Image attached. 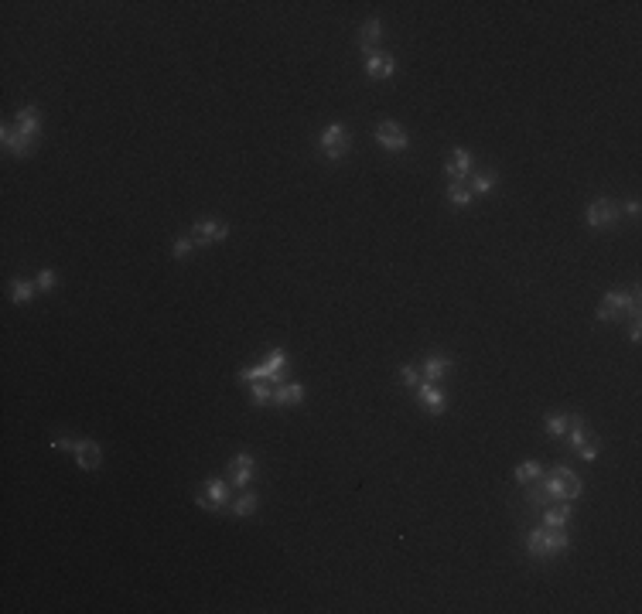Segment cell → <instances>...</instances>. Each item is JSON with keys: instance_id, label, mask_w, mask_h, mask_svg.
<instances>
[{"instance_id": "d6986e66", "label": "cell", "mask_w": 642, "mask_h": 614, "mask_svg": "<svg viewBox=\"0 0 642 614\" xmlns=\"http://www.w3.org/2000/svg\"><path fill=\"white\" fill-rule=\"evenodd\" d=\"M18 127H21L27 137H38V130H42V116H38V106H24V110L18 113Z\"/></svg>"}, {"instance_id": "30bf717a", "label": "cell", "mask_w": 642, "mask_h": 614, "mask_svg": "<svg viewBox=\"0 0 642 614\" xmlns=\"http://www.w3.org/2000/svg\"><path fill=\"white\" fill-rule=\"evenodd\" d=\"M376 140L386 147V151H407V133H403V127L393 123V120H383V123H379Z\"/></svg>"}, {"instance_id": "484cf974", "label": "cell", "mask_w": 642, "mask_h": 614, "mask_svg": "<svg viewBox=\"0 0 642 614\" xmlns=\"http://www.w3.org/2000/svg\"><path fill=\"white\" fill-rule=\"evenodd\" d=\"M31 294H35V287L27 284V280H18V284L11 287V301H14V304H27Z\"/></svg>"}, {"instance_id": "8992f818", "label": "cell", "mask_w": 642, "mask_h": 614, "mask_svg": "<svg viewBox=\"0 0 642 614\" xmlns=\"http://www.w3.org/2000/svg\"><path fill=\"white\" fill-rule=\"evenodd\" d=\"M615 222H619V205L608 201V198H595L591 208H588V225H595V229H612Z\"/></svg>"}, {"instance_id": "4316f807", "label": "cell", "mask_w": 642, "mask_h": 614, "mask_svg": "<svg viewBox=\"0 0 642 614\" xmlns=\"http://www.w3.org/2000/svg\"><path fill=\"white\" fill-rule=\"evenodd\" d=\"M447 201H451V205H458V208H465L468 201H471V192L462 188V184H451V188H447Z\"/></svg>"}, {"instance_id": "4dcf8cb0", "label": "cell", "mask_w": 642, "mask_h": 614, "mask_svg": "<svg viewBox=\"0 0 642 614\" xmlns=\"http://www.w3.org/2000/svg\"><path fill=\"white\" fill-rule=\"evenodd\" d=\"M55 284H58L55 270H42V273H38V287H42V290H51Z\"/></svg>"}, {"instance_id": "1f68e13d", "label": "cell", "mask_w": 642, "mask_h": 614, "mask_svg": "<svg viewBox=\"0 0 642 614\" xmlns=\"http://www.w3.org/2000/svg\"><path fill=\"white\" fill-rule=\"evenodd\" d=\"M629 338H632V342H639V338H642V328H639V318H632V328H629Z\"/></svg>"}, {"instance_id": "5bb4252c", "label": "cell", "mask_w": 642, "mask_h": 614, "mask_svg": "<svg viewBox=\"0 0 642 614\" xmlns=\"http://www.w3.org/2000/svg\"><path fill=\"white\" fill-rule=\"evenodd\" d=\"M417 399H421L424 410L444 413V393L441 389H434V382H421V386H417Z\"/></svg>"}, {"instance_id": "ffe728a7", "label": "cell", "mask_w": 642, "mask_h": 614, "mask_svg": "<svg viewBox=\"0 0 642 614\" xmlns=\"http://www.w3.org/2000/svg\"><path fill=\"white\" fill-rule=\"evenodd\" d=\"M447 369H451V358H444V355H431V358L424 362V375H427V382H438Z\"/></svg>"}, {"instance_id": "cb8c5ba5", "label": "cell", "mask_w": 642, "mask_h": 614, "mask_svg": "<svg viewBox=\"0 0 642 614\" xmlns=\"http://www.w3.org/2000/svg\"><path fill=\"white\" fill-rule=\"evenodd\" d=\"M567 427H571V420L560 417V413H550L547 417V434L550 437H567Z\"/></svg>"}, {"instance_id": "44dd1931", "label": "cell", "mask_w": 642, "mask_h": 614, "mask_svg": "<svg viewBox=\"0 0 642 614\" xmlns=\"http://www.w3.org/2000/svg\"><path fill=\"white\" fill-rule=\"evenodd\" d=\"M249 399H253V406L273 403V386H270V379H257V382L249 386Z\"/></svg>"}, {"instance_id": "f1b7e54d", "label": "cell", "mask_w": 642, "mask_h": 614, "mask_svg": "<svg viewBox=\"0 0 642 614\" xmlns=\"http://www.w3.org/2000/svg\"><path fill=\"white\" fill-rule=\"evenodd\" d=\"M400 382H403L407 389H417V386H421V375H417V369H410V365H407V369L400 372Z\"/></svg>"}, {"instance_id": "52a82bcc", "label": "cell", "mask_w": 642, "mask_h": 614, "mask_svg": "<svg viewBox=\"0 0 642 614\" xmlns=\"http://www.w3.org/2000/svg\"><path fill=\"white\" fill-rule=\"evenodd\" d=\"M226 232H229V225L222 219H202L192 225V239H195V246H212V242L226 239Z\"/></svg>"}, {"instance_id": "7a4b0ae2", "label": "cell", "mask_w": 642, "mask_h": 614, "mask_svg": "<svg viewBox=\"0 0 642 614\" xmlns=\"http://www.w3.org/2000/svg\"><path fill=\"white\" fill-rule=\"evenodd\" d=\"M543 491H547V499H560V502H571L581 495V482H577V475L571 468H554L550 475H547V482H543Z\"/></svg>"}, {"instance_id": "7c38bea8", "label": "cell", "mask_w": 642, "mask_h": 614, "mask_svg": "<svg viewBox=\"0 0 642 614\" xmlns=\"http://www.w3.org/2000/svg\"><path fill=\"white\" fill-rule=\"evenodd\" d=\"M4 147L14 154H31V147H35V137H27V133L14 123V127H4Z\"/></svg>"}, {"instance_id": "8fae6325", "label": "cell", "mask_w": 642, "mask_h": 614, "mask_svg": "<svg viewBox=\"0 0 642 614\" xmlns=\"http://www.w3.org/2000/svg\"><path fill=\"white\" fill-rule=\"evenodd\" d=\"M571 546V536L564 529H547L540 532V556H554V553H564Z\"/></svg>"}, {"instance_id": "9a60e30c", "label": "cell", "mask_w": 642, "mask_h": 614, "mask_svg": "<svg viewBox=\"0 0 642 614\" xmlns=\"http://www.w3.org/2000/svg\"><path fill=\"white\" fill-rule=\"evenodd\" d=\"M468 168H471V154L468 151H455L447 157V164H444V175L451 177V181H462L468 175Z\"/></svg>"}, {"instance_id": "603a6c76", "label": "cell", "mask_w": 642, "mask_h": 614, "mask_svg": "<svg viewBox=\"0 0 642 614\" xmlns=\"http://www.w3.org/2000/svg\"><path fill=\"white\" fill-rule=\"evenodd\" d=\"M540 471H543V468H540L536 461H523V464L516 468V482L530 484V482H536V478H540Z\"/></svg>"}, {"instance_id": "3957f363", "label": "cell", "mask_w": 642, "mask_h": 614, "mask_svg": "<svg viewBox=\"0 0 642 614\" xmlns=\"http://www.w3.org/2000/svg\"><path fill=\"white\" fill-rule=\"evenodd\" d=\"M284 365H288V351H284V349H273L264 358V365H257V369H243V372H240V379H243V382H257V379H270V382H273L277 375L284 372Z\"/></svg>"}, {"instance_id": "ac0fdd59", "label": "cell", "mask_w": 642, "mask_h": 614, "mask_svg": "<svg viewBox=\"0 0 642 614\" xmlns=\"http://www.w3.org/2000/svg\"><path fill=\"white\" fill-rule=\"evenodd\" d=\"M379 35H383V27H379V21H376V18H373V21H366V24H362V35H359V44H362V51H366V55H373V51H376Z\"/></svg>"}, {"instance_id": "83f0119b", "label": "cell", "mask_w": 642, "mask_h": 614, "mask_svg": "<svg viewBox=\"0 0 642 614\" xmlns=\"http://www.w3.org/2000/svg\"><path fill=\"white\" fill-rule=\"evenodd\" d=\"M233 512H236V515H253V512H257V495H240L236 505H233Z\"/></svg>"}, {"instance_id": "e0dca14e", "label": "cell", "mask_w": 642, "mask_h": 614, "mask_svg": "<svg viewBox=\"0 0 642 614\" xmlns=\"http://www.w3.org/2000/svg\"><path fill=\"white\" fill-rule=\"evenodd\" d=\"M301 399H304V386H301V382H284V386L273 389V403H277V406H294V403H301Z\"/></svg>"}, {"instance_id": "277c9868", "label": "cell", "mask_w": 642, "mask_h": 614, "mask_svg": "<svg viewBox=\"0 0 642 614\" xmlns=\"http://www.w3.org/2000/svg\"><path fill=\"white\" fill-rule=\"evenodd\" d=\"M349 147H352V137H349V130H345L342 123H332L328 130L321 133V151L328 154L332 161L345 157V154H349Z\"/></svg>"}, {"instance_id": "4fadbf2b", "label": "cell", "mask_w": 642, "mask_h": 614, "mask_svg": "<svg viewBox=\"0 0 642 614\" xmlns=\"http://www.w3.org/2000/svg\"><path fill=\"white\" fill-rule=\"evenodd\" d=\"M393 68H397V62H393V55H383V51H373V55L366 58V72H369L373 79H390V75H393Z\"/></svg>"}, {"instance_id": "ba28073f", "label": "cell", "mask_w": 642, "mask_h": 614, "mask_svg": "<svg viewBox=\"0 0 642 614\" xmlns=\"http://www.w3.org/2000/svg\"><path fill=\"white\" fill-rule=\"evenodd\" d=\"M226 495H229V491H226V482H216V478H212V482H205L199 488L195 502H199V508H205V512H219L222 505H226Z\"/></svg>"}, {"instance_id": "f546056e", "label": "cell", "mask_w": 642, "mask_h": 614, "mask_svg": "<svg viewBox=\"0 0 642 614\" xmlns=\"http://www.w3.org/2000/svg\"><path fill=\"white\" fill-rule=\"evenodd\" d=\"M192 249H195V239H178L175 242V260H188Z\"/></svg>"}, {"instance_id": "9c48e42d", "label": "cell", "mask_w": 642, "mask_h": 614, "mask_svg": "<svg viewBox=\"0 0 642 614\" xmlns=\"http://www.w3.org/2000/svg\"><path fill=\"white\" fill-rule=\"evenodd\" d=\"M72 458L79 461L82 471H96V468L103 464V451H99V444H92V440H75V444H72Z\"/></svg>"}, {"instance_id": "d4e9b609", "label": "cell", "mask_w": 642, "mask_h": 614, "mask_svg": "<svg viewBox=\"0 0 642 614\" xmlns=\"http://www.w3.org/2000/svg\"><path fill=\"white\" fill-rule=\"evenodd\" d=\"M495 188V171H486V175L475 177V184H471V195H488Z\"/></svg>"}, {"instance_id": "5b68a950", "label": "cell", "mask_w": 642, "mask_h": 614, "mask_svg": "<svg viewBox=\"0 0 642 614\" xmlns=\"http://www.w3.org/2000/svg\"><path fill=\"white\" fill-rule=\"evenodd\" d=\"M567 434H571V444H574V451H577V454H581L584 461H595V458H598L601 444H598V437H588V434H584V420H581V417H571V427H567Z\"/></svg>"}, {"instance_id": "2e32d148", "label": "cell", "mask_w": 642, "mask_h": 614, "mask_svg": "<svg viewBox=\"0 0 642 614\" xmlns=\"http://www.w3.org/2000/svg\"><path fill=\"white\" fill-rule=\"evenodd\" d=\"M229 478H233L236 488L249 482V478H253V458H249V454H240V458L229 461Z\"/></svg>"}, {"instance_id": "7402d4cb", "label": "cell", "mask_w": 642, "mask_h": 614, "mask_svg": "<svg viewBox=\"0 0 642 614\" xmlns=\"http://www.w3.org/2000/svg\"><path fill=\"white\" fill-rule=\"evenodd\" d=\"M567 519H571V505H560V508H550V512L543 515V522H547V529H564V526H567Z\"/></svg>"}, {"instance_id": "6da1fadb", "label": "cell", "mask_w": 642, "mask_h": 614, "mask_svg": "<svg viewBox=\"0 0 642 614\" xmlns=\"http://www.w3.org/2000/svg\"><path fill=\"white\" fill-rule=\"evenodd\" d=\"M632 314V318H639V290H632V294H625V290H612V294H605V301L598 304V321H615L622 314Z\"/></svg>"}]
</instances>
